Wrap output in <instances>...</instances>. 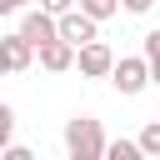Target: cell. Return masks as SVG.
Returning a JSON list of instances; mask_svg holds the SVG:
<instances>
[{
    "label": "cell",
    "instance_id": "cell-1",
    "mask_svg": "<svg viewBox=\"0 0 160 160\" xmlns=\"http://www.w3.org/2000/svg\"><path fill=\"white\" fill-rule=\"evenodd\" d=\"M65 155L70 160H105V130H100L95 115L65 120Z\"/></svg>",
    "mask_w": 160,
    "mask_h": 160
},
{
    "label": "cell",
    "instance_id": "cell-2",
    "mask_svg": "<svg viewBox=\"0 0 160 160\" xmlns=\"http://www.w3.org/2000/svg\"><path fill=\"white\" fill-rule=\"evenodd\" d=\"M110 85H115L120 95H140V90L150 85V60H145V55H120V60L110 65Z\"/></svg>",
    "mask_w": 160,
    "mask_h": 160
},
{
    "label": "cell",
    "instance_id": "cell-3",
    "mask_svg": "<svg viewBox=\"0 0 160 160\" xmlns=\"http://www.w3.org/2000/svg\"><path fill=\"white\" fill-rule=\"evenodd\" d=\"M75 65H80V75L85 80H110V65H115V50L95 35V40H85L80 50H75Z\"/></svg>",
    "mask_w": 160,
    "mask_h": 160
},
{
    "label": "cell",
    "instance_id": "cell-4",
    "mask_svg": "<svg viewBox=\"0 0 160 160\" xmlns=\"http://www.w3.org/2000/svg\"><path fill=\"white\" fill-rule=\"evenodd\" d=\"M55 20H60V40H70L75 50H80L85 40H95V35H100V20H95V15H85L80 5H75V10H65V15H55Z\"/></svg>",
    "mask_w": 160,
    "mask_h": 160
},
{
    "label": "cell",
    "instance_id": "cell-5",
    "mask_svg": "<svg viewBox=\"0 0 160 160\" xmlns=\"http://www.w3.org/2000/svg\"><path fill=\"white\" fill-rule=\"evenodd\" d=\"M20 35H25V40L40 50L45 40H55V35H60V20H55L45 5H40V10H25V15H20Z\"/></svg>",
    "mask_w": 160,
    "mask_h": 160
},
{
    "label": "cell",
    "instance_id": "cell-6",
    "mask_svg": "<svg viewBox=\"0 0 160 160\" xmlns=\"http://www.w3.org/2000/svg\"><path fill=\"white\" fill-rule=\"evenodd\" d=\"M35 55H40V65H45L50 75H60V70H70V65H75V45H70V40H60V35H55V40H45Z\"/></svg>",
    "mask_w": 160,
    "mask_h": 160
},
{
    "label": "cell",
    "instance_id": "cell-7",
    "mask_svg": "<svg viewBox=\"0 0 160 160\" xmlns=\"http://www.w3.org/2000/svg\"><path fill=\"white\" fill-rule=\"evenodd\" d=\"M5 45H10V60H15V75L35 65V45H30V40H25L20 30H15V35H5Z\"/></svg>",
    "mask_w": 160,
    "mask_h": 160
},
{
    "label": "cell",
    "instance_id": "cell-8",
    "mask_svg": "<svg viewBox=\"0 0 160 160\" xmlns=\"http://www.w3.org/2000/svg\"><path fill=\"white\" fill-rule=\"evenodd\" d=\"M135 140H140V155H145V160H160V120H150Z\"/></svg>",
    "mask_w": 160,
    "mask_h": 160
},
{
    "label": "cell",
    "instance_id": "cell-9",
    "mask_svg": "<svg viewBox=\"0 0 160 160\" xmlns=\"http://www.w3.org/2000/svg\"><path fill=\"white\" fill-rule=\"evenodd\" d=\"M105 160H140V140H105Z\"/></svg>",
    "mask_w": 160,
    "mask_h": 160
},
{
    "label": "cell",
    "instance_id": "cell-10",
    "mask_svg": "<svg viewBox=\"0 0 160 160\" xmlns=\"http://www.w3.org/2000/svg\"><path fill=\"white\" fill-rule=\"evenodd\" d=\"M80 10L95 20H110V15H120V0H80Z\"/></svg>",
    "mask_w": 160,
    "mask_h": 160
},
{
    "label": "cell",
    "instance_id": "cell-11",
    "mask_svg": "<svg viewBox=\"0 0 160 160\" xmlns=\"http://www.w3.org/2000/svg\"><path fill=\"white\" fill-rule=\"evenodd\" d=\"M10 135H15V110H10L5 100H0V150L10 145Z\"/></svg>",
    "mask_w": 160,
    "mask_h": 160
},
{
    "label": "cell",
    "instance_id": "cell-12",
    "mask_svg": "<svg viewBox=\"0 0 160 160\" xmlns=\"http://www.w3.org/2000/svg\"><path fill=\"white\" fill-rule=\"evenodd\" d=\"M40 5H45V10H50V15H65V10H75V5H80V0H40Z\"/></svg>",
    "mask_w": 160,
    "mask_h": 160
},
{
    "label": "cell",
    "instance_id": "cell-13",
    "mask_svg": "<svg viewBox=\"0 0 160 160\" xmlns=\"http://www.w3.org/2000/svg\"><path fill=\"white\" fill-rule=\"evenodd\" d=\"M0 155H5V160H30V150H25V145H15V140H10V145H5Z\"/></svg>",
    "mask_w": 160,
    "mask_h": 160
},
{
    "label": "cell",
    "instance_id": "cell-14",
    "mask_svg": "<svg viewBox=\"0 0 160 160\" xmlns=\"http://www.w3.org/2000/svg\"><path fill=\"white\" fill-rule=\"evenodd\" d=\"M0 75H15V60H10V45L0 40Z\"/></svg>",
    "mask_w": 160,
    "mask_h": 160
},
{
    "label": "cell",
    "instance_id": "cell-15",
    "mask_svg": "<svg viewBox=\"0 0 160 160\" xmlns=\"http://www.w3.org/2000/svg\"><path fill=\"white\" fill-rule=\"evenodd\" d=\"M120 5H125L130 15H145V10H150V5H160V0H120Z\"/></svg>",
    "mask_w": 160,
    "mask_h": 160
},
{
    "label": "cell",
    "instance_id": "cell-16",
    "mask_svg": "<svg viewBox=\"0 0 160 160\" xmlns=\"http://www.w3.org/2000/svg\"><path fill=\"white\" fill-rule=\"evenodd\" d=\"M25 5H30V0H0V15H20Z\"/></svg>",
    "mask_w": 160,
    "mask_h": 160
}]
</instances>
